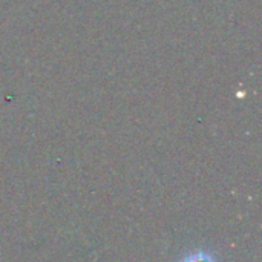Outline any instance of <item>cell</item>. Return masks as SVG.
I'll return each mask as SVG.
<instances>
[{
	"label": "cell",
	"mask_w": 262,
	"mask_h": 262,
	"mask_svg": "<svg viewBox=\"0 0 262 262\" xmlns=\"http://www.w3.org/2000/svg\"><path fill=\"white\" fill-rule=\"evenodd\" d=\"M180 262H218L216 258L209 253V252H204V250H198V252H193L190 255H187L184 259H181Z\"/></svg>",
	"instance_id": "6da1fadb"
}]
</instances>
